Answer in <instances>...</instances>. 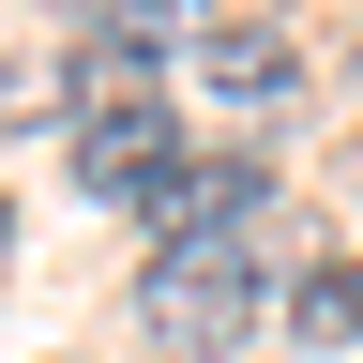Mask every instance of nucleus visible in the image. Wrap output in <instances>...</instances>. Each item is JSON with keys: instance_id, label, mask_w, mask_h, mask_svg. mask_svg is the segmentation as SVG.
<instances>
[{"instance_id": "obj_1", "label": "nucleus", "mask_w": 363, "mask_h": 363, "mask_svg": "<svg viewBox=\"0 0 363 363\" xmlns=\"http://www.w3.org/2000/svg\"><path fill=\"white\" fill-rule=\"evenodd\" d=\"M136 318L212 363V348H242L257 318H272V288H257V257H152V272H136Z\"/></svg>"}, {"instance_id": "obj_3", "label": "nucleus", "mask_w": 363, "mask_h": 363, "mask_svg": "<svg viewBox=\"0 0 363 363\" xmlns=\"http://www.w3.org/2000/svg\"><path fill=\"white\" fill-rule=\"evenodd\" d=\"M182 76H197L212 106H272V91L303 76V45H288V30H257V16H227V30H182Z\"/></svg>"}, {"instance_id": "obj_2", "label": "nucleus", "mask_w": 363, "mask_h": 363, "mask_svg": "<svg viewBox=\"0 0 363 363\" xmlns=\"http://www.w3.org/2000/svg\"><path fill=\"white\" fill-rule=\"evenodd\" d=\"M272 212V167L242 152H212V167H167L152 182V227H167V257H242V227Z\"/></svg>"}, {"instance_id": "obj_4", "label": "nucleus", "mask_w": 363, "mask_h": 363, "mask_svg": "<svg viewBox=\"0 0 363 363\" xmlns=\"http://www.w3.org/2000/svg\"><path fill=\"white\" fill-rule=\"evenodd\" d=\"M288 318H303L318 348H348V333H363V257H348V272H303V303H288Z\"/></svg>"}]
</instances>
